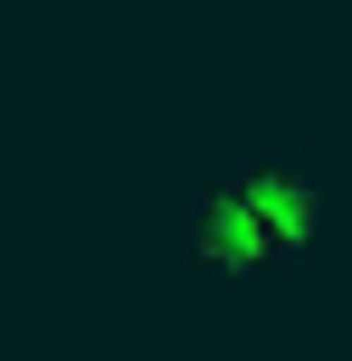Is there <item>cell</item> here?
<instances>
[{"label":"cell","instance_id":"6da1fadb","mask_svg":"<svg viewBox=\"0 0 352 361\" xmlns=\"http://www.w3.org/2000/svg\"><path fill=\"white\" fill-rule=\"evenodd\" d=\"M315 238V180H305L296 152H257V162L219 171L190 190L181 209V267H210V276H248L267 257L305 247Z\"/></svg>","mask_w":352,"mask_h":361}]
</instances>
